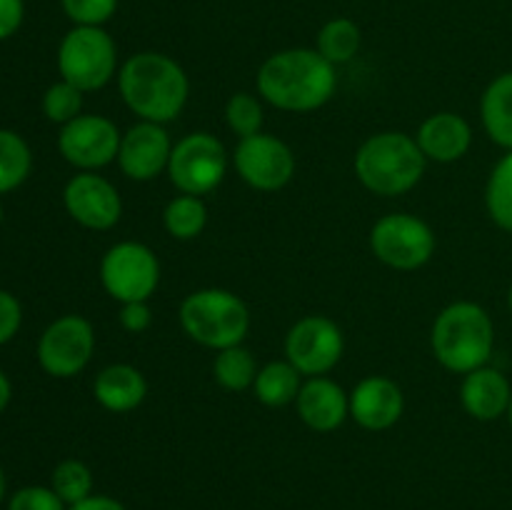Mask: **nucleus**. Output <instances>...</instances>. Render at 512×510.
<instances>
[{
  "mask_svg": "<svg viewBox=\"0 0 512 510\" xmlns=\"http://www.w3.org/2000/svg\"><path fill=\"white\" fill-rule=\"evenodd\" d=\"M80 110H83V90L70 85L68 80H58V83H53L45 90L43 113L50 123L68 125L70 120L83 115Z\"/></svg>",
  "mask_w": 512,
  "mask_h": 510,
  "instance_id": "c85d7f7f",
  "label": "nucleus"
},
{
  "mask_svg": "<svg viewBox=\"0 0 512 510\" xmlns=\"http://www.w3.org/2000/svg\"><path fill=\"white\" fill-rule=\"evenodd\" d=\"M370 248L380 263L395 270L423 268L435 253V235L425 220L408 213H390L370 230Z\"/></svg>",
  "mask_w": 512,
  "mask_h": 510,
  "instance_id": "6e6552de",
  "label": "nucleus"
},
{
  "mask_svg": "<svg viewBox=\"0 0 512 510\" xmlns=\"http://www.w3.org/2000/svg\"><path fill=\"white\" fill-rule=\"evenodd\" d=\"M235 170L255 190L273 193L285 188L295 175V155L288 143L268 133L240 138L235 145Z\"/></svg>",
  "mask_w": 512,
  "mask_h": 510,
  "instance_id": "9b49d317",
  "label": "nucleus"
},
{
  "mask_svg": "<svg viewBox=\"0 0 512 510\" xmlns=\"http://www.w3.org/2000/svg\"><path fill=\"white\" fill-rule=\"evenodd\" d=\"M213 375L225 390H245L255 383L258 365H255L253 353L243 345L218 350L213 363Z\"/></svg>",
  "mask_w": 512,
  "mask_h": 510,
  "instance_id": "a878e982",
  "label": "nucleus"
},
{
  "mask_svg": "<svg viewBox=\"0 0 512 510\" xmlns=\"http://www.w3.org/2000/svg\"><path fill=\"white\" fill-rule=\"evenodd\" d=\"M180 325L195 343L223 350L243 343L250 330V313L230 290L203 288L180 303Z\"/></svg>",
  "mask_w": 512,
  "mask_h": 510,
  "instance_id": "39448f33",
  "label": "nucleus"
},
{
  "mask_svg": "<svg viewBox=\"0 0 512 510\" xmlns=\"http://www.w3.org/2000/svg\"><path fill=\"white\" fill-rule=\"evenodd\" d=\"M63 203L70 218L88 230H110L123 215V200L115 185L88 170H80L68 180Z\"/></svg>",
  "mask_w": 512,
  "mask_h": 510,
  "instance_id": "4468645a",
  "label": "nucleus"
},
{
  "mask_svg": "<svg viewBox=\"0 0 512 510\" xmlns=\"http://www.w3.org/2000/svg\"><path fill=\"white\" fill-rule=\"evenodd\" d=\"M170 153H173V145H170L168 130L160 123L140 120L120 140L118 165L130 180L148 183L168 170Z\"/></svg>",
  "mask_w": 512,
  "mask_h": 510,
  "instance_id": "2eb2a0df",
  "label": "nucleus"
},
{
  "mask_svg": "<svg viewBox=\"0 0 512 510\" xmlns=\"http://www.w3.org/2000/svg\"><path fill=\"white\" fill-rule=\"evenodd\" d=\"M120 325H123L128 333H143L148 330L150 320H153V313L148 308V300H138V303H120Z\"/></svg>",
  "mask_w": 512,
  "mask_h": 510,
  "instance_id": "72a5a7b5",
  "label": "nucleus"
},
{
  "mask_svg": "<svg viewBox=\"0 0 512 510\" xmlns=\"http://www.w3.org/2000/svg\"><path fill=\"white\" fill-rule=\"evenodd\" d=\"M50 488L70 508V505L93 495V473L83 460L68 458L55 465L53 475H50Z\"/></svg>",
  "mask_w": 512,
  "mask_h": 510,
  "instance_id": "cd10ccee",
  "label": "nucleus"
},
{
  "mask_svg": "<svg viewBox=\"0 0 512 510\" xmlns=\"http://www.w3.org/2000/svg\"><path fill=\"white\" fill-rule=\"evenodd\" d=\"M118 88L125 105L150 123H170L188 103L190 83L178 60L165 53L145 50L130 55L118 70Z\"/></svg>",
  "mask_w": 512,
  "mask_h": 510,
  "instance_id": "f03ea898",
  "label": "nucleus"
},
{
  "mask_svg": "<svg viewBox=\"0 0 512 510\" xmlns=\"http://www.w3.org/2000/svg\"><path fill=\"white\" fill-rule=\"evenodd\" d=\"M0 225H3V205H0Z\"/></svg>",
  "mask_w": 512,
  "mask_h": 510,
  "instance_id": "ea45409f",
  "label": "nucleus"
},
{
  "mask_svg": "<svg viewBox=\"0 0 512 510\" xmlns=\"http://www.w3.org/2000/svg\"><path fill=\"white\" fill-rule=\"evenodd\" d=\"M5 490H8V480H5L3 468H0V503H3V500H5Z\"/></svg>",
  "mask_w": 512,
  "mask_h": 510,
  "instance_id": "4c0bfd02",
  "label": "nucleus"
},
{
  "mask_svg": "<svg viewBox=\"0 0 512 510\" xmlns=\"http://www.w3.org/2000/svg\"><path fill=\"white\" fill-rule=\"evenodd\" d=\"M460 400H463V408L468 410V415H473L475 420H495L508 413L512 388L500 370L483 365V368L465 375Z\"/></svg>",
  "mask_w": 512,
  "mask_h": 510,
  "instance_id": "6ab92c4d",
  "label": "nucleus"
},
{
  "mask_svg": "<svg viewBox=\"0 0 512 510\" xmlns=\"http://www.w3.org/2000/svg\"><path fill=\"white\" fill-rule=\"evenodd\" d=\"M60 5L75 25H100V28L118 10V0H60Z\"/></svg>",
  "mask_w": 512,
  "mask_h": 510,
  "instance_id": "7c9ffc66",
  "label": "nucleus"
},
{
  "mask_svg": "<svg viewBox=\"0 0 512 510\" xmlns=\"http://www.w3.org/2000/svg\"><path fill=\"white\" fill-rule=\"evenodd\" d=\"M20 323H23V308L18 298L8 290H0V345L10 343L18 335Z\"/></svg>",
  "mask_w": 512,
  "mask_h": 510,
  "instance_id": "473e14b6",
  "label": "nucleus"
},
{
  "mask_svg": "<svg viewBox=\"0 0 512 510\" xmlns=\"http://www.w3.org/2000/svg\"><path fill=\"white\" fill-rule=\"evenodd\" d=\"M228 155L223 143L210 133H190L173 145L168 163L170 183L185 195H205L225 178Z\"/></svg>",
  "mask_w": 512,
  "mask_h": 510,
  "instance_id": "1a4fd4ad",
  "label": "nucleus"
},
{
  "mask_svg": "<svg viewBox=\"0 0 512 510\" xmlns=\"http://www.w3.org/2000/svg\"><path fill=\"white\" fill-rule=\"evenodd\" d=\"M508 300H510V310H512V288H510V295H508Z\"/></svg>",
  "mask_w": 512,
  "mask_h": 510,
  "instance_id": "a19ab883",
  "label": "nucleus"
},
{
  "mask_svg": "<svg viewBox=\"0 0 512 510\" xmlns=\"http://www.w3.org/2000/svg\"><path fill=\"white\" fill-rule=\"evenodd\" d=\"M403 390L383 375L360 380L350 393V418L365 430H388L403 415Z\"/></svg>",
  "mask_w": 512,
  "mask_h": 510,
  "instance_id": "dca6fc26",
  "label": "nucleus"
},
{
  "mask_svg": "<svg viewBox=\"0 0 512 510\" xmlns=\"http://www.w3.org/2000/svg\"><path fill=\"white\" fill-rule=\"evenodd\" d=\"M68 510H128V508H125L120 500L110 498V495H90V498L70 505Z\"/></svg>",
  "mask_w": 512,
  "mask_h": 510,
  "instance_id": "c9c22d12",
  "label": "nucleus"
},
{
  "mask_svg": "<svg viewBox=\"0 0 512 510\" xmlns=\"http://www.w3.org/2000/svg\"><path fill=\"white\" fill-rule=\"evenodd\" d=\"M225 120H228L230 130L235 135L250 138V135L260 133V128H263V105L255 95L235 93L230 95L228 105H225Z\"/></svg>",
  "mask_w": 512,
  "mask_h": 510,
  "instance_id": "c756f323",
  "label": "nucleus"
},
{
  "mask_svg": "<svg viewBox=\"0 0 512 510\" xmlns=\"http://www.w3.org/2000/svg\"><path fill=\"white\" fill-rule=\"evenodd\" d=\"M300 388V370L290 360H273L263 365L255 375V398L268 408H283V405L295 403Z\"/></svg>",
  "mask_w": 512,
  "mask_h": 510,
  "instance_id": "4be33fe9",
  "label": "nucleus"
},
{
  "mask_svg": "<svg viewBox=\"0 0 512 510\" xmlns=\"http://www.w3.org/2000/svg\"><path fill=\"white\" fill-rule=\"evenodd\" d=\"M95 353V330L83 315H63L43 330L38 363L53 378H73Z\"/></svg>",
  "mask_w": 512,
  "mask_h": 510,
  "instance_id": "9d476101",
  "label": "nucleus"
},
{
  "mask_svg": "<svg viewBox=\"0 0 512 510\" xmlns=\"http://www.w3.org/2000/svg\"><path fill=\"white\" fill-rule=\"evenodd\" d=\"M480 115L490 138L512 150V73H503L488 85L480 103Z\"/></svg>",
  "mask_w": 512,
  "mask_h": 510,
  "instance_id": "412c9836",
  "label": "nucleus"
},
{
  "mask_svg": "<svg viewBox=\"0 0 512 510\" xmlns=\"http://www.w3.org/2000/svg\"><path fill=\"white\" fill-rule=\"evenodd\" d=\"M360 28L355 20L350 18H333L320 28L318 33V53L323 55L328 63L343 65L353 60L360 50Z\"/></svg>",
  "mask_w": 512,
  "mask_h": 510,
  "instance_id": "b1692460",
  "label": "nucleus"
},
{
  "mask_svg": "<svg viewBox=\"0 0 512 510\" xmlns=\"http://www.w3.org/2000/svg\"><path fill=\"white\" fill-rule=\"evenodd\" d=\"M485 205L495 223L512 233V150L493 168L485 188Z\"/></svg>",
  "mask_w": 512,
  "mask_h": 510,
  "instance_id": "bb28decb",
  "label": "nucleus"
},
{
  "mask_svg": "<svg viewBox=\"0 0 512 510\" xmlns=\"http://www.w3.org/2000/svg\"><path fill=\"white\" fill-rule=\"evenodd\" d=\"M8 510H68L53 488L45 485H25L15 490L8 500Z\"/></svg>",
  "mask_w": 512,
  "mask_h": 510,
  "instance_id": "2f4dec72",
  "label": "nucleus"
},
{
  "mask_svg": "<svg viewBox=\"0 0 512 510\" xmlns=\"http://www.w3.org/2000/svg\"><path fill=\"white\" fill-rule=\"evenodd\" d=\"M118 70V50L100 25H75L58 45L60 80H68L83 93L100 90Z\"/></svg>",
  "mask_w": 512,
  "mask_h": 510,
  "instance_id": "423d86ee",
  "label": "nucleus"
},
{
  "mask_svg": "<svg viewBox=\"0 0 512 510\" xmlns=\"http://www.w3.org/2000/svg\"><path fill=\"white\" fill-rule=\"evenodd\" d=\"M425 155L418 140L405 133H378L360 145L355 155L358 180L375 195H403L420 183Z\"/></svg>",
  "mask_w": 512,
  "mask_h": 510,
  "instance_id": "20e7f679",
  "label": "nucleus"
},
{
  "mask_svg": "<svg viewBox=\"0 0 512 510\" xmlns=\"http://www.w3.org/2000/svg\"><path fill=\"white\" fill-rule=\"evenodd\" d=\"M100 283L118 303L148 300L160 283V263L148 245L125 240L100 260Z\"/></svg>",
  "mask_w": 512,
  "mask_h": 510,
  "instance_id": "0eeeda50",
  "label": "nucleus"
},
{
  "mask_svg": "<svg viewBox=\"0 0 512 510\" xmlns=\"http://www.w3.org/2000/svg\"><path fill=\"white\" fill-rule=\"evenodd\" d=\"M508 418H510V425H512V400H510V408H508Z\"/></svg>",
  "mask_w": 512,
  "mask_h": 510,
  "instance_id": "58836bf2",
  "label": "nucleus"
},
{
  "mask_svg": "<svg viewBox=\"0 0 512 510\" xmlns=\"http://www.w3.org/2000/svg\"><path fill=\"white\" fill-rule=\"evenodd\" d=\"M295 403H298L300 420L318 433H333L350 415V395H345L335 380L323 375L303 383Z\"/></svg>",
  "mask_w": 512,
  "mask_h": 510,
  "instance_id": "f3484780",
  "label": "nucleus"
},
{
  "mask_svg": "<svg viewBox=\"0 0 512 510\" xmlns=\"http://www.w3.org/2000/svg\"><path fill=\"white\" fill-rule=\"evenodd\" d=\"M418 145L423 155L435 163H455L463 158L473 143L468 120L455 113H435L420 125Z\"/></svg>",
  "mask_w": 512,
  "mask_h": 510,
  "instance_id": "a211bd4d",
  "label": "nucleus"
},
{
  "mask_svg": "<svg viewBox=\"0 0 512 510\" xmlns=\"http://www.w3.org/2000/svg\"><path fill=\"white\" fill-rule=\"evenodd\" d=\"M433 353L443 368L468 375L483 368L493 355L495 328L490 315L478 303L448 305L433 325Z\"/></svg>",
  "mask_w": 512,
  "mask_h": 510,
  "instance_id": "7ed1b4c3",
  "label": "nucleus"
},
{
  "mask_svg": "<svg viewBox=\"0 0 512 510\" xmlns=\"http://www.w3.org/2000/svg\"><path fill=\"white\" fill-rule=\"evenodd\" d=\"M343 330L325 315H308L290 328L285 338V355L300 375L318 378L333 370L343 358Z\"/></svg>",
  "mask_w": 512,
  "mask_h": 510,
  "instance_id": "f8f14e48",
  "label": "nucleus"
},
{
  "mask_svg": "<svg viewBox=\"0 0 512 510\" xmlns=\"http://www.w3.org/2000/svg\"><path fill=\"white\" fill-rule=\"evenodd\" d=\"M163 223L175 240H193L203 233L208 223V208L198 195L183 193L170 200L163 213Z\"/></svg>",
  "mask_w": 512,
  "mask_h": 510,
  "instance_id": "393cba45",
  "label": "nucleus"
},
{
  "mask_svg": "<svg viewBox=\"0 0 512 510\" xmlns=\"http://www.w3.org/2000/svg\"><path fill=\"white\" fill-rule=\"evenodd\" d=\"M33 170V153L15 130L0 128V195L20 188Z\"/></svg>",
  "mask_w": 512,
  "mask_h": 510,
  "instance_id": "5701e85b",
  "label": "nucleus"
},
{
  "mask_svg": "<svg viewBox=\"0 0 512 510\" xmlns=\"http://www.w3.org/2000/svg\"><path fill=\"white\" fill-rule=\"evenodd\" d=\"M25 18V0H0V40L13 38Z\"/></svg>",
  "mask_w": 512,
  "mask_h": 510,
  "instance_id": "f704fd0d",
  "label": "nucleus"
},
{
  "mask_svg": "<svg viewBox=\"0 0 512 510\" xmlns=\"http://www.w3.org/2000/svg\"><path fill=\"white\" fill-rule=\"evenodd\" d=\"M10 398H13V385H10L8 375H5L3 370H0V413H3V410L8 408Z\"/></svg>",
  "mask_w": 512,
  "mask_h": 510,
  "instance_id": "e433bc0d",
  "label": "nucleus"
},
{
  "mask_svg": "<svg viewBox=\"0 0 512 510\" xmlns=\"http://www.w3.org/2000/svg\"><path fill=\"white\" fill-rule=\"evenodd\" d=\"M120 140H123V135L110 118L78 115L60 128L58 150L78 170L95 173L98 168H105L108 163L118 160Z\"/></svg>",
  "mask_w": 512,
  "mask_h": 510,
  "instance_id": "ddd939ff",
  "label": "nucleus"
},
{
  "mask_svg": "<svg viewBox=\"0 0 512 510\" xmlns=\"http://www.w3.org/2000/svg\"><path fill=\"white\" fill-rule=\"evenodd\" d=\"M338 75L318 50L290 48L270 55L258 70V93L288 113H310L333 98Z\"/></svg>",
  "mask_w": 512,
  "mask_h": 510,
  "instance_id": "f257e3e1",
  "label": "nucleus"
},
{
  "mask_svg": "<svg viewBox=\"0 0 512 510\" xmlns=\"http://www.w3.org/2000/svg\"><path fill=\"white\" fill-rule=\"evenodd\" d=\"M95 400L110 413H130L148 395V383L138 368L125 363L108 365L98 373L93 385Z\"/></svg>",
  "mask_w": 512,
  "mask_h": 510,
  "instance_id": "aec40b11",
  "label": "nucleus"
}]
</instances>
